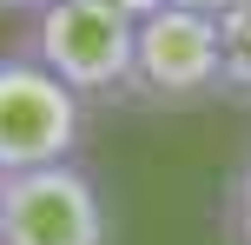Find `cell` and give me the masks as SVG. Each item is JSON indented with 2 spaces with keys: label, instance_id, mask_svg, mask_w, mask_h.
<instances>
[{
  "label": "cell",
  "instance_id": "cell-1",
  "mask_svg": "<svg viewBox=\"0 0 251 245\" xmlns=\"http://www.w3.org/2000/svg\"><path fill=\"white\" fill-rule=\"evenodd\" d=\"M86 139V100L33 53L0 60V179L33 166H66Z\"/></svg>",
  "mask_w": 251,
  "mask_h": 245
},
{
  "label": "cell",
  "instance_id": "cell-2",
  "mask_svg": "<svg viewBox=\"0 0 251 245\" xmlns=\"http://www.w3.org/2000/svg\"><path fill=\"white\" fill-rule=\"evenodd\" d=\"M132 27L93 0H40L33 7V60L60 73L79 100H119L132 93Z\"/></svg>",
  "mask_w": 251,
  "mask_h": 245
},
{
  "label": "cell",
  "instance_id": "cell-3",
  "mask_svg": "<svg viewBox=\"0 0 251 245\" xmlns=\"http://www.w3.org/2000/svg\"><path fill=\"white\" fill-rule=\"evenodd\" d=\"M106 199L86 166H33L0 179V245H106Z\"/></svg>",
  "mask_w": 251,
  "mask_h": 245
},
{
  "label": "cell",
  "instance_id": "cell-4",
  "mask_svg": "<svg viewBox=\"0 0 251 245\" xmlns=\"http://www.w3.org/2000/svg\"><path fill=\"white\" fill-rule=\"evenodd\" d=\"M132 100L146 106L218 100V20L185 7H152L132 27Z\"/></svg>",
  "mask_w": 251,
  "mask_h": 245
},
{
  "label": "cell",
  "instance_id": "cell-5",
  "mask_svg": "<svg viewBox=\"0 0 251 245\" xmlns=\"http://www.w3.org/2000/svg\"><path fill=\"white\" fill-rule=\"evenodd\" d=\"M218 93L251 100V0H231L218 13Z\"/></svg>",
  "mask_w": 251,
  "mask_h": 245
},
{
  "label": "cell",
  "instance_id": "cell-6",
  "mask_svg": "<svg viewBox=\"0 0 251 245\" xmlns=\"http://www.w3.org/2000/svg\"><path fill=\"white\" fill-rule=\"evenodd\" d=\"M225 239L251 245V153H245V166L231 172V192H225Z\"/></svg>",
  "mask_w": 251,
  "mask_h": 245
},
{
  "label": "cell",
  "instance_id": "cell-7",
  "mask_svg": "<svg viewBox=\"0 0 251 245\" xmlns=\"http://www.w3.org/2000/svg\"><path fill=\"white\" fill-rule=\"evenodd\" d=\"M93 7H106V13H126V20H146L159 0H93Z\"/></svg>",
  "mask_w": 251,
  "mask_h": 245
},
{
  "label": "cell",
  "instance_id": "cell-8",
  "mask_svg": "<svg viewBox=\"0 0 251 245\" xmlns=\"http://www.w3.org/2000/svg\"><path fill=\"white\" fill-rule=\"evenodd\" d=\"M159 7H185V13H205V20H218L231 0H159Z\"/></svg>",
  "mask_w": 251,
  "mask_h": 245
},
{
  "label": "cell",
  "instance_id": "cell-9",
  "mask_svg": "<svg viewBox=\"0 0 251 245\" xmlns=\"http://www.w3.org/2000/svg\"><path fill=\"white\" fill-rule=\"evenodd\" d=\"M20 7H26V13H33V7H40V0H0V13H20Z\"/></svg>",
  "mask_w": 251,
  "mask_h": 245
}]
</instances>
